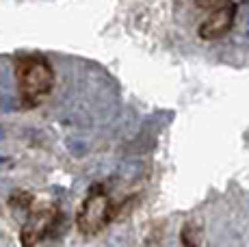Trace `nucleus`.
Segmentation results:
<instances>
[{"mask_svg": "<svg viewBox=\"0 0 249 247\" xmlns=\"http://www.w3.org/2000/svg\"><path fill=\"white\" fill-rule=\"evenodd\" d=\"M16 80L18 91L24 106H37L50 96L54 87V72L52 65L39 54H22L16 61Z\"/></svg>", "mask_w": 249, "mask_h": 247, "instance_id": "f257e3e1", "label": "nucleus"}, {"mask_svg": "<svg viewBox=\"0 0 249 247\" xmlns=\"http://www.w3.org/2000/svg\"><path fill=\"white\" fill-rule=\"evenodd\" d=\"M111 219H113L111 197L104 191H93V193H89L87 199L83 202V206L78 208L76 228H78L80 234L93 236V234H100L108 226Z\"/></svg>", "mask_w": 249, "mask_h": 247, "instance_id": "f03ea898", "label": "nucleus"}, {"mask_svg": "<svg viewBox=\"0 0 249 247\" xmlns=\"http://www.w3.org/2000/svg\"><path fill=\"white\" fill-rule=\"evenodd\" d=\"M236 9H238V4L230 0L228 4L214 9V11H210L208 18H206L202 24H199V28H197L199 39L217 41V39H221V37H226L228 33L232 31L234 20H236Z\"/></svg>", "mask_w": 249, "mask_h": 247, "instance_id": "7ed1b4c3", "label": "nucleus"}, {"mask_svg": "<svg viewBox=\"0 0 249 247\" xmlns=\"http://www.w3.org/2000/svg\"><path fill=\"white\" fill-rule=\"evenodd\" d=\"M56 217H59L56 206L35 208V211H33V215H31V219H28V223L24 226V230H22V243L24 245L39 243L48 232H50V228L54 226Z\"/></svg>", "mask_w": 249, "mask_h": 247, "instance_id": "20e7f679", "label": "nucleus"}, {"mask_svg": "<svg viewBox=\"0 0 249 247\" xmlns=\"http://www.w3.org/2000/svg\"><path fill=\"white\" fill-rule=\"evenodd\" d=\"M195 232H199L197 228H195L193 223H186V226L182 228V243L184 245H197L199 239H195Z\"/></svg>", "mask_w": 249, "mask_h": 247, "instance_id": "39448f33", "label": "nucleus"}, {"mask_svg": "<svg viewBox=\"0 0 249 247\" xmlns=\"http://www.w3.org/2000/svg\"><path fill=\"white\" fill-rule=\"evenodd\" d=\"M230 0H195V4H197V9H202V11H214V9L223 7V4H228Z\"/></svg>", "mask_w": 249, "mask_h": 247, "instance_id": "423d86ee", "label": "nucleus"}, {"mask_svg": "<svg viewBox=\"0 0 249 247\" xmlns=\"http://www.w3.org/2000/svg\"><path fill=\"white\" fill-rule=\"evenodd\" d=\"M232 2H236V4H241V2H245V0H232Z\"/></svg>", "mask_w": 249, "mask_h": 247, "instance_id": "0eeeda50", "label": "nucleus"}]
</instances>
